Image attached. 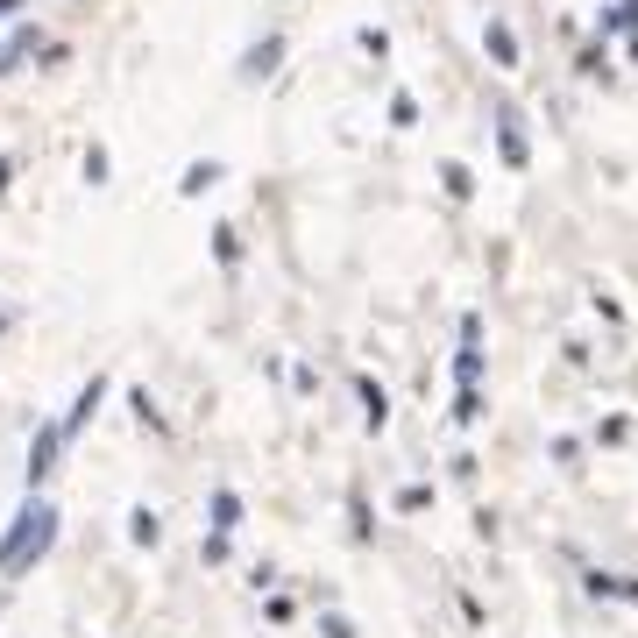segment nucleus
<instances>
[{
    "label": "nucleus",
    "mask_w": 638,
    "mask_h": 638,
    "mask_svg": "<svg viewBox=\"0 0 638 638\" xmlns=\"http://www.w3.org/2000/svg\"><path fill=\"white\" fill-rule=\"evenodd\" d=\"M483 43H490V57H497V64H518V36H511L504 22H490V29H483Z\"/></svg>",
    "instance_id": "nucleus-1"
},
{
    "label": "nucleus",
    "mask_w": 638,
    "mask_h": 638,
    "mask_svg": "<svg viewBox=\"0 0 638 638\" xmlns=\"http://www.w3.org/2000/svg\"><path fill=\"white\" fill-rule=\"evenodd\" d=\"M504 164H525V135H518V114L504 107Z\"/></svg>",
    "instance_id": "nucleus-2"
},
{
    "label": "nucleus",
    "mask_w": 638,
    "mask_h": 638,
    "mask_svg": "<svg viewBox=\"0 0 638 638\" xmlns=\"http://www.w3.org/2000/svg\"><path fill=\"white\" fill-rule=\"evenodd\" d=\"M631 22H638V0H617V8L603 15V29H631Z\"/></svg>",
    "instance_id": "nucleus-3"
},
{
    "label": "nucleus",
    "mask_w": 638,
    "mask_h": 638,
    "mask_svg": "<svg viewBox=\"0 0 638 638\" xmlns=\"http://www.w3.org/2000/svg\"><path fill=\"white\" fill-rule=\"evenodd\" d=\"M277 57H284V43H277V36H270V43H263V50H249V71H270V64H277Z\"/></svg>",
    "instance_id": "nucleus-4"
},
{
    "label": "nucleus",
    "mask_w": 638,
    "mask_h": 638,
    "mask_svg": "<svg viewBox=\"0 0 638 638\" xmlns=\"http://www.w3.org/2000/svg\"><path fill=\"white\" fill-rule=\"evenodd\" d=\"M440 178H447V192H454V199H468V192H475V178H468V171H461V164H447V171H440Z\"/></svg>",
    "instance_id": "nucleus-5"
},
{
    "label": "nucleus",
    "mask_w": 638,
    "mask_h": 638,
    "mask_svg": "<svg viewBox=\"0 0 638 638\" xmlns=\"http://www.w3.org/2000/svg\"><path fill=\"white\" fill-rule=\"evenodd\" d=\"M0 15H15V0H0Z\"/></svg>",
    "instance_id": "nucleus-6"
}]
</instances>
